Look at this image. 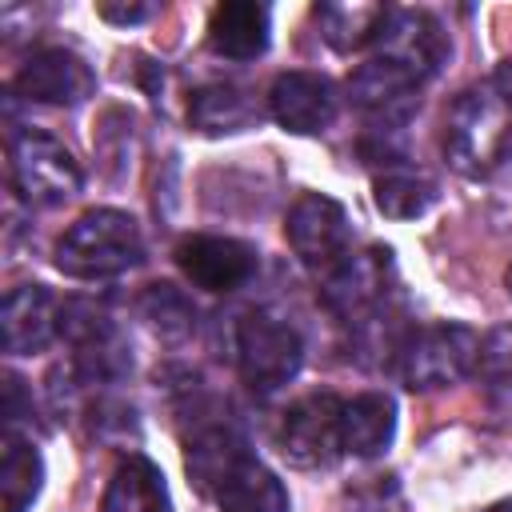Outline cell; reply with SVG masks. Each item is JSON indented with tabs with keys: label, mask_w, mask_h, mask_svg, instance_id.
<instances>
[{
	"label": "cell",
	"mask_w": 512,
	"mask_h": 512,
	"mask_svg": "<svg viewBox=\"0 0 512 512\" xmlns=\"http://www.w3.org/2000/svg\"><path fill=\"white\" fill-rule=\"evenodd\" d=\"M268 8L256 0H224L208 16V48L224 60H256L268 48Z\"/></svg>",
	"instance_id": "cell-16"
},
{
	"label": "cell",
	"mask_w": 512,
	"mask_h": 512,
	"mask_svg": "<svg viewBox=\"0 0 512 512\" xmlns=\"http://www.w3.org/2000/svg\"><path fill=\"white\" fill-rule=\"evenodd\" d=\"M8 160H12V184L28 204L40 208H56L64 200H72L84 184V172L76 164V156L40 128H20L8 140Z\"/></svg>",
	"instance_id": "cell-6"
},
{
	"label": "cell",
	"mask_w": 512,
	"mask_h": 512,
	"mask_svg": "<svg viewBox=\"0 0 512 512\" xmlns=\"http://www.w3.org/2000/svg\"><path fill=\"white\" fill-rule=\"evenodd\" d=\"M268 112L284 132L296 136H316L332 128L340 112V92L328 76L320 72H280L268 88Z\"/></svg>",
	"instance_id": "cell-11"
},
{
	"label": "cell",
	"mask_w": 512,
	"mask_h": 512,
	"mask_svg": "<svg viewBox=\"0 0 512 512\" xmlns=\"http://www.w3.org/2000/svg\"><path fill=\"white\" fill-rule=\"evenodd\" d=\"M480 336L468 324H424L396 340L392 368L412 392H436L460 384L480 360Z\"/></svg>",
	"instance_id": "cell-3"
},
{
	"label": "cell",
	"mask_w": 512,
	"mask_h": 512,
	"mask_svg": "<svg viewBox=\"0 0 512 512\" xmlns=\"http://www.w3.org/2000/svg\"><path fill=\"white\" fill-rule=\"evenodd\" d=\"M60 300L44 284H20L4 296L0 308V328H4V352L12 356H32L52 344L60 332Z\"/></svg>",
	"instance_id": "cell-15"
},
{
	"label": "cell",
	"mask_w": 512,
	"mask_h": 512,
	"mask_svg": "<svg viewBox=\"0 0 512 512\" xmlns=\"http://www.w3.org/2000/svg\"><path fill=\"white\" fill-rule=\"evenodd\" d=\"M508 116L512 112L500 104L492 84L460 92L444 120V160L460 176H488L512 144Z\"/></svg>",
	"instance_id": "cell-4"
},
{
	"label": "cell",
	"mask_w": 512,
	"mask_h": 512,
	"mask_svg": "<svg viewBox=\"0 0 512 512\" xmlns=\"http://www.w3.org/2000/svg\"><path fill=\"white\" fill-rule=\"evenodd\" d=\"M396 436V404L384 392H360L340 404V448L348 456H380Z\"/></svg>",
	"instance_id": "cell-17"
},
{
	"label": "cell",
	"mask_w": 512,
	"mask_h": 512,
	"mask_svg": "<svg viewBox=\"0 0 512 512\" xmlns=\"http://www.w3.org/2000/svg\"><path fill=\"white\" fill-rule=\"evenodd\" d=\"M492 92H496L500 104L512 112V60H504V64L492 72Z\"/></svg>",
	"instance_id": "cell-25"
},
{
	"label": "cell",
	"mask_w": 512,
	"mask_h": 512,
	"mask_svg": "<svg viewBox=\"0 0 512 512\" xmlns=\"http://www.w3.org/2000/svg\"><path fill=\"white\" fill-rule=\"evenodd\" d=\"M372 196H376V208L388 220H416L436 204L440 192H436V180L424 168L392 160V164H384V172L372 176Z\"/></svg>",
	"instance_id": "cell-20"
},
{
	"label": "cell",
	"mask_w": 512,
	"mask_h": 512,
	"mask_svg": "<svg viewBox=\"0 0 512 512\" xmlns=\"http://www.w3.org/2000/svg\"><path fill=\"white\" fill-rule=\"evenodd\" d=\"M392 8L384 4H368V0H336V4H320L316 8V24L320 36L336 48V52H356L380 40V28L388 20Z\"/></svg>",
	"instance_id": "cell-22"
},
{
	"label": "cell",
	"mask_w": 512,
	"mask_h": 512,
	"mask_svg": "<svg viewBox=\"0 0 512 512\" xmlns=\"http://www.w3.org/2000/svg\"><path fill=\"white\" fill-rule=\"evenodd\" d=\"M100 512H168V488L148 456H128L116 464Z\"/></svg>",
	"instance_id": "cell-19"
},
{
	"label": "cell",
	"mask_w": 512,
	"mask_h": 512,
	"mask_svg": "<svg viewBox=\"0 0 512 512\" xmlns=\"http://www.w3.org/2000/svg\"><path fill=\"white\" fill-rule=\"evenodd\" d=\"M504 288H508V296H512V264H508V272H504Z\"/></svg>",
	"instance_id": "cell-28"
},
{
	"label": "cell",
	"mask_w": 512,
	"mask_h": 512,
	"mask_svg": "<svg viewBox=\"0 0 512 512\" xmlns=\"http://www.w3.org/2000/svg\"><path fill=\"white\" fill-rule=\"evenodd\" d=\"M192 480L216 500L220 512H292L288 488L272 468H264L240 432L228 424H208L188 444Z\"/></svg>",
	"instance_id": "cell-1"
},
{
	"label": "cell",
	"mask_w": 512,
	"mask_h": 512,
	"mask_svg": "<svg viewBox=\"0 0 512 512\" xmlns=\"http://www.w3.org/2000/svg\"><path fill=\"white\" fill-rule=\"evenodd\" d=\"M388 276H392V252L388 248H360L348 252L328 276H324V304L348 320V324H368V316L384 304L388 296Z\"/></svg>",
	"instance_id": "cell-9"
},
{
	"label": "cell",
	"mask_w": 512,
	"mask_h": 512,
	"mask_svg": "<svg viewBox=\"0 0 512 512\" xmlns=\"http://www.w3.org/2000/svg\"><path fill=\"white\" fill-rule=\"evenodd\" d=\"M340 404L332 392H312L288 404L276 428V444L288 464L296 468H328L340 448Z\"/></svg>",
	"instance_id": "cell-8"
},
{
	"label": "cell",
	"mask_w": 512,
	"mask_h": 512,
	"mask_svg": "<svg viewBox=\"0 0 512 512\" xmlns=\"http://www.w3.org/2000/svg\"><path fill=\"white\" fill-rule=\"evenodd\" d=\"M376 48H380L376 56L408 68L416 80H428L444 64V56H448L444 28L436 24V16L416 12V8H392L384 28H380Z\"/></svg>",
	"instance_id": "cell-13"
},
{
	"label": "cell",
	"mask_w": 512,
	"mask_h": 512,
	"mask_svg": "<svg viewBox=\"0 0 512 512\" xmlns=\"http://www.w3.org/2000/svg\"><path fill=\"white\" fill-rule=\"evenodd\" d=\"M44 484V460L28 436L16 428L4 432L0 440V504L4 512H28L32 500L40 496Z\"/></svg>",
	"instance_id": "cell-21"
},
{
	"label": "cell",
	"mask_w": 512,
	"mask_h": 512,
	"mask_svg": "<svg viewBox=\"0 0 512 512\" xmlns=\"http://www.w3.org/2000/svg\"><path fill=\"white\" fill-rule=\"evenodd\" d=\"M484 512H512V500H500V504H492V508H484Z\"/></svg>",
	"instance_id": "cell-27"
},
{
	"label": "cell",
	"mask_w": 512,
	"mask_h": 512,
	"mask_svg": "<svg viewBox=\"0 0 512 512\" xmlns=\"http://www.w3.org/2000/svg\"><path fill=\"white\" fill-rule=\"evenodd\" d=\"M288 244L292 252L300 256L304 268L328 276L348 252H352V224H348V212L324 196V192H304L292 212H288Z\"/></svg>",
	"instance_id": "cell-7"
},
{
	"label": "cell",
	"mask_w": 512,
	"mask_h": 512,
	"mask_svg": "<svg viewBox=\"0 0 512 512\" xmlns=\"http://www.w3.org/2000/svg\"><path fill=\"white\" fill-rule=\"evenodd\" d=\"M304 364L300 332L276 312H248L236 324V368L256 396L280 392Z\"/></svg>",
	"instance_id": "cell-5"
},
{
	"label": "cell",
	"mask_w": 512,
	"mask_h": 512,
	"mask_svg": "<svg viewBox=\"0 0 512 512\" xmlns=\"http://www.w3.org/2000/svg\"><path fill=\"white\" fill-rule=\"evenodd\" d=\"M420 84L424 80H416L408 68H400L384 56H372L352 72L348 96L360 112H368L384 124H404L420 100Z\"/></svg>",
	"instance_id": "cell-14"
},
{
	"label": "cell",
	"mask_w": 512,
	"mask_h": 512,
	"mask_svg": "<svg viewBox=\"0 0 512 512\" xmlns=\"http://www.w3.org/2000/svg\"><path fill=\"white\" fill-rule=\"evenodd\" d=\"M100 16H104V20H120V24H132V20H144V16H152V8H112V4H104V8H100Z\"/></svg>",
	"instance_id": "cell-26"
},
{
	"label": "cell",
	"mask_w": 512,
	"mask_h": 512,
	"mask_svg": "<svg viewBox=\"0 0 512 512\" xmlns=\"http://www.w3.org/2000/svg\"><path fill=\"white\" fill-rule=\"evenodd\" d=\"M12 88L36 104L76 108L96 92V72L72 48H40L20 64Z\"/></svg>",
	"instance_id": "cell-10"
},
{
	"label": "cell",
	"mask_w": 512,
	"mask_h": 512,
	"mask_svg": "<svg viewBox=\"0 0 512 512\" xmlns=\"http://www.w3.org/2000/svg\"><path fill=\"white\" fill-rule=\"evenodd\" d=\"M140 312H144V320L152 324V332H156L160 340H184V336L196 328L192 304H188L172 284H152V288L144 292V300H140Z\"/></svg>",
	"instance_id": "cell-23"
},
{
	"label": "cell",
	"mask_w": 512,
	"mask_h": 512,
	"mask_svg": "<svg viewBox=\"0 0 512 512\" xmlns=\"http://www.w3.org/2000/svg\"><path fill=\"white\" fill-rule=\"evenodd\" d=\"M180 272L204 292L244 288L256 272V248L232 236H188L176 244Z\"/></svg>",
	"instance_id": "cell-12"
},
{
	"label": "cell",
	"mask_w": 512,
	"mask_h": 512,
	"mask_svg": "<svg viewBox=\"0 0 512 512\" xmlns=\"http://www.w3.org/2000/svg\"><path fill=\"white\" fill-rule=\"evenodd\" d=\"M484 180H488V212H492V220L512 228V144L504 148V156L496 160V168Z\"/></svg>",
	"instance_id": "cell-24"
},
{
	"label": "cell",
	"mask_w": 512,
	"mask_h": 512,
	"mask_svg": "<svg viewBox=\"0 0 512 512\" xmlns=\"http://www.w3.org/2000/svg\"><path fill=\"white\" fill-rule=\"evenodd\" d=\"M144 260L140 224L120 208H92L76 216L56 240V268L68 280H116Z\"/></svg>",
	"instance_id": "cell-2"
},
{
	"label": "cell",
	"mask_w": 512,
	"mask_h": 512,
	"mask_svg": "<svg viewBox=\"0 0 512 512\" xmlns=\"http://www.w3.org/2000/svg\"><path fill=\"white\" fill-rule=\"evenodd\" d=\"M256 116H260V108H256L252 92L240 88V84H204L188 100V120L204 136L244 132V128L256 124Z\"/></svg>",
	"instance_id": "cell-18"
}]
</instances>
